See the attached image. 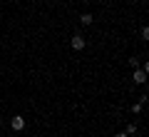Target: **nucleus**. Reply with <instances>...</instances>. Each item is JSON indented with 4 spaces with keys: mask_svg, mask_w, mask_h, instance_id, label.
<instances>
[{
    "mask_svg": "<svg viewBox=\"0 0 149 137\" xmlns=\"http://www.w3.org/2000/svg\"><path fill=\"white\" fill-rule=\"evenodd\" d=\"M142 107H144L142 102H137V105H132V112H134V115H139V112H142Z\"/></svg>",
    "mask_w": 149,
    "mask_h": 137,
    "instance_id": "nucleus-6",
    "label": "nucleus"
},
{
    "mask_svg": "<svg viewBox=\"0 0 149 137\" xmlns=\"http://www.w3.org/2000/svg\"><path fill=\"white\" fill-rule=\"evenodd\" d=\"M82 48H85V37H82V35H74L72 37V50H82Z\"/></svg>",
    "mask_w": 149,
    "mask_h": 137,
    "instance_id": "nucleus-3",
    "label": "nucleus"
},
{
    "mask_svg": "<svg viewBox=\"0 0 149 137\" xmlns=\"http://www.w3.org/2000/svg\"><path fill=\"white\" fill-rule=\"evenodd\" d=\"M134 82H137V85L147 82V70H134Z\"/></svg>",
    "mask_w": 149,
    "mask_h": 137,
    "instance_id": "nucleus-2",
    "label": "nucleus"
},
{
    "mask_svg": "<svg viewBox=\"0 0 149 137\" xmlns=\"http://www.w3.org/2000/svg\"><path fill=\"white\" fill-rule=\"evenodd\" d=\"M134 137H139V135H134Z\"/></svg>",
    "mask_w": 149,
    "mask_h": 137,
    "instance_id": "nucleus-8",
    "label": "nucleus"
},
{
    "mask_svg": "<svg viewBox=\"0 0 149 137\" xmlns=\"http://www.w3.org/2000/svg\"><path fill=\"white\" fill-rule=\"evenodd\" d=\"M80 22H82V25H92V22H95V18H92V13H85V15L80 18Z\"/></svg>",
    "mask_w": 149,
    "mask_h": 137,
    "instance_id": "nucleus-4",
    "label": "nucleus"
},
{
    "mask_svg": "<svg viewBox=\"0 0 149 137\" xmlns=\"http://www.w3.org/2000/svg\"><path fill=\"white\" fill-rule=\"evenodd\" d=\"M10 127H13V130H15V132H20L22 127H25V117L15 115V117H13V120H10Z\"/></svg>",
    "mask_w": 149,
    "mask_h": 137,
    "instance_id": "nucleus-1",
    "label": "nucleus"
},
{
    "mask_svg": "<svg viewBox=\"0 0 149 137\" xmlns=\"http://www.w3.org/2000/svg\"><path fill=\"white\" fill-rule=\"evenodd\" d=\"M124 132H127V135H137V125H134V122H129V125H127V130H124Z\"/></svg>",
    "mask_w": 149,
    "mask_h": 137,
    "instance_id": "nucleus-5",
    "label": "nucleus"
},
{
    "mask_svg": "<svg viewBox=\"0 0 149 137\" xmlns=\"http://www.w3.org/2000/svg\"><path fill=\"white\" fill-rule=\"evenodd\" d=\"M114 137H129V135H127V132H117V135H114Z\"/></svg>",
    "mask_w": 149,
    "mask_h": 137,
    "instance_id": "nucleus-7",
    "label": "nucleus"
}]
</instances>
